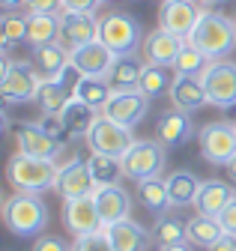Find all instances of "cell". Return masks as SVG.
<instances>
[{
  "label": "cell",
  "instance_id": "1",
  "mask_svg": "<svg viewBox=\"0 0 236 251\" xmlns=\"http://www.w3.org/2000/svg\"><path fill=\"white\" fill-rule=\"evenodd\" d=\"M3 222L6 227L18 236V239H30V236H42L51 215H48V203L39 195H24L15 192L3 201Z\"/></svg>",
  "mask_w": 236,
  "mask_h": 251
},
{
  "label": "cell",
  "instance_id": "2",
  "mask_svg": "<svg viewBox=\"0 0 236 251\" xmlns=\"http://www.w3.org/2000/svg\"><path fill=\"white\" fill-rule=\"evenodd\" d=\"M189 42L197 45L210 60H227V54L236 48V18H227L218 9H203Z\"/></svg>",
  "mask_w": 236,
  "mask_h": 251
},
{
  "label": "cell",
  "instance_id": "3",
  "mask_svg": "<svg viewBox=\"0 0 236 251\" xmlns=\"http://www.w3.org/2000/svg\"><path fill=\"white\" fill-rule=\"evenodd\" d=\"M57 168L54 162L48 159H36V155H24V152H15L9 165H6V176L12 182L15 192H24V195H42V192H51L57 185Z\"/></svg>",
  "mask_w": 236,
  "mask_h": 251
},
{
  "label": "cell",
  "instance_id": "4",
  "mask_svg": "<svg viewBox=\"0 0 236 251\" xmlns=\"http://www.w3.org/2000/svg\"><path fill=\"white\" fill-rule=\"evenodd\" d=\"M99 39L114 51V54H138L143 45V27L135 15L129 12H108L99 18Z\"/></svg>",
  "mask_w": 236,
  "mask_h": 251
},
{
  "label": "cell",
  "instance_id": "5",
  "mask_svg": "<svg viewBox=\"0 0 236 251\" xmlns=\"http://www.w3.org/2000/svg\"><path fill=\"white\" fill-rule=\"evenodd\" d=\"M42 75L36 72L33 63H12L9 57H3V72H0V96L9 105H27L36 102Z\"/></svg>",
  "mask_w": 236,
  "mask_h": 251
},
{
  "label": "cell",
  "instance_id": "6",
  "mask_svg": "<svg viewBox=\"0 0 236 251\" xmlns=\"http://www.w3.org/2000/svg\"><path fill=\"white\" fill-rule=\"evenodd\" d=\"M197 147L203 162L224 168L236 155V126L233 123H206L197 132Z\"/></svg>",
  "mask_w": 236,
  "mask_h": 251
},
{
  "label": "cell",
  "instance_id": "7",
  "mask_svg": "<svg viewBox=\"0 0 236 251\" xmlns=\"http://www.w3.org/2000/svg\"><path fill=\"white\" fill-rule=\"evenodd\" d=\"M203 87H206V99L210 105L230 111L236 108V63L230 60H212L203 69Z\"/></svg>",
  "mask_w": 236,
  "mask_h": 251
},
{
  "label": "cell",
  "instance_id": "8",
  "mask_svg": "<svg viewBox=\"0 0 236 251\" xmlns=\"http://www.w3.org/2000/svg\"><path fill=\"white\" fill-rule=\"evenodd\" d=\"M165 152L167 150L159 141H135L123 155V174L135 182L159 176V171L165 168Z\"/></svg>",
  "mask_w": 236,
  "mask_h": 251
},
{
  "label": "cell",
  "instance_id": "9",
  "mask_svg": "<svg viewBox=\"0 0 236 251\" xmlns=\"http://www.w3.org/2000/svg\"><path fill=\"white\" fill-rule=\"evenodd\" d=\"M135 141L138 138L132 135L129 126L114 123L105 114L96 120V126L90 129V135H87V147H90V152H105V155H114V159H123Z\"/></svg>",
  "mask_w": 236,
  "mask_h": 251
},
{
  "label": "cell",
  "instance_id": "10",
  "mask_svg": "<svg viewBox=\"0 0 236 251\" xmlns=\"http://www.w3.org/2000/svg\"><path fill=\"white\" fill-rule=\"evenodd\" d=\"M146 111H150V96L141 90H114L108 105L102 108V114L114 123L120 126H129V129H135V126L146 117Z\"/></svg>",
  "mask_w": 236,
  "mask_h": 251
},
{
  "label": "cell",
  "instance_id": "11",
  "mask_svg": "<svg viewBox=\"0 0 236 251\" xmlns=\"http://www.w3.org/2000/svg\"><path fill=\"white\" fill-rule=\"evenodd\" d=\"M96 179L90 174V165H87L84 159H78V155H72L69 162L60 165V171H57V185L54 192H60L63 201H72V198H90L96 195Z\"/></svg>",
  "mask_w": 236,
  "mask_h": 251
},
{
  "label": "cell",
  "instance_id": "12",
  "mask_svg": "<svg viewBox=\"0 0 236 251\" xmlns=\"http://www.w3.org/2000/svg\"><path fill=\"white\" fill-rule=\"evenodd\" d=\"M200 15H203V6L197 0H165L162 9H159V27L167 30V33L189 39L191 30L200 21Z\"/></svg>",
  "mask_w": 236,
  "mask_h": 251
},
{
  "label": "cell",
  "instance_id": "13",
  "mask_svg": "<svg viewBox=\"0 0 236 251\" xmlns=\"http://www.w3.org/2000/svg\"><path fill=\"white\" fill-rule=\"evenodd\" d=\"M15 147L24 155H36V159H48V162H57L63 152V144L57 138H51L39 123H18L15 126Z\"/></svg>",
  "mask_w": 236,
  "mask_h": 251
},
{
  "label": "cell",
  "instance_id": "14",
  "mask_svg": "<svg viewBox=\"0 0 236 251\" xmlns=\"http://www.w3.org/2000/svg\"><path fill=\"white\" fill-rule=\"evenodd\" d=\"M63 225L72 236H87V233H99L105 230V222L99 215L96 198H72L63 201Z\"/></svg>",
  "mask_w": 236,
  "mask_h": 251
},
{
  "label": "cell",
  "instance_id": "15",
  "mask_svg": "<svg viewBox=\"0 0 236 251\" xmlns=\"http://www.w3.org/2000/svg\"><path fill=\"white\" fill-rule=\"evenodd\" d=\"M114 60H117V54L102 39H93V42H87V45L72 51V66L81 75H90V78H108Z\"/></svg>",
  "mask_w": 236,
  "mask_h": 251
},
{
  "label": "cell",
  "instance_id": "16",
  "mask_svg": "<svg viewBox=\"0 0 236 251\" xmlns=\"http://www.w3.org/2000/svg\"><path fill=\"white\" fill-rule=\"evenodd\" d=\"M189 39L176 36V33H167V30H153V33H146L143 45H141V54L146 63H156V66H173L180 51L186 48Z\"/></svg>",
  "mask_w": 236,
  "mask_h": 251
},
{
  "label": "cell",
  "instance_id": "17",
  "mask_svg": "<svg viewBox=\"0 0 236 251\" xmlns=\"http://www.w3.org/2000/svg\"><path fill=\"white\" fill-rule=\"evenodd\" d=\"M105 236L114 245V251H150V245L156 242L153 239V230L141 227L138 222H132V218L105 225Z\"/></svg>",
  "mask_w": 236,
  "mask_h": 251
},
{
  "label": "cell",
  "instance_id": "18",
  "mask_svg": "<svg viewBox=\"0 0 236 251\" xmlns=\"http://www.w3.org/2000/svg\"><path fill=\"white\" fill-rule=\"evenodd\" d=\"M194 135V123H191V114L186 111H167L159 117L156 123V141L165 147V150H176V147H183L186 141H191Z\"/></svg>",
  "mask_w": 236,
  "mask_h": 251
},
{
  "label": "cell",
  "instance_id": "19",
  "mask_svg": "<svg viewBox=\"0 0 236 251\" xmlns=\"http://www.w3.org/2000/svg\"><path fill=\"white\" fill-rule=\"evenodd\" d=\"M60 24H63V45L69 51L99 39V21L93 12H60Z\"/></svg>",
  "mask_w": 236,
  "mask_h": 251
},
{
  "label": "cell",
  "instance_id": "20",
  "mask_svg": "<svg viewBox=\"0 0 236 251\" xmlns=\"http://www.w3.org/2000/svg\"><path fill=\"white\" fill-rule=\"evenodd\" d=\"M236 198V185L233 182H224V179H203L200 182V192H197V201H194V209L200 215H212L218 218L227 203Z\"/></svg>",
  "mask_w": 236,
  "mask_h": 251
},
{
  "label": "cell",
  "instance_id": "21",
  "mask_svg": "<svg viewBox=\"0 0 236 251\" xmlns=\"http://www.w3.org/2000/svg\"><path fill=\"white\" fill-rule=\"evenodd\" d=\"M96 206H99V215L105 225H114V222H123L132 212V195L117 182V185H99L96 188Z\"/></svg>",
  "mask_w": 236,
  "mask_h": 251
},
{
  "label": "cell",
  "instance_id": "22",
  "mask_svg": "<svg viewBox=\"0 0 236 251\" xmlns=\"http://www.w3.org/2000/svg\"><path fill=\"white\" fill-rule=\"evenodd\" d=\"M170 102H173L176 111H186V114H194L203 105H210L203 78L200 75H176L173 90H170Z\"/></svg>",
  "mask_w": 236,
  "mask_h": 251
},
{
  "label": "cell",
  "instance_id": "23",
  "mask_svg": "<svg viewBox=\"0 0 236 251\" xmlns=\"http://www.w3.org/2000/svg\"><path fill=\"white\" fill-rule=\"evenodd\" d=\"M33 66L42 78H60L63 69L72 63V51L63 45V42H48V45H39L33 48Z\"/></svg>",
  "mask_w": 236,
  "mask_h": 251
},
{
  "label": "cell",
  "instance_id": "24",
  "mask_svg": "<svg viewBox=\"0 0 236 251\" xmlns=\"http://www.w3.org/2000/svg\"><path fill=\"white\" fill-rule=\"evenodd\" d=\"M143 69H146V60H141V54H117L108 81L114 90H138Z\"/></svg>",
  "mask_w": 236,
  "mask_h": 251
},
{
  "label": "cell",
  "instance_id": "25",
  "mask_svg": "<svg viewBox=\"0 0 236 251\" xmlns=\"http://www.w3.org/2000/svg\"><path fill=\"white\" fill-rule=\"evenodd\" d=\"M63 39V24L60 15H48V12H27V42L33 48L48 45V42H60Z\"/></svg>",
  "mask_w": 236,
  "mask_h": 251
},
{
  "label": "cell",
  "instance_id": "26",
  "mask_svg": "<svg viewBox=\"0 0 236 251\" xmlns=\"http://www.w3.org/2000/svg\"><path fill=\"white\" fill-rule=\"evenodd\" d=\"M60 117H63V123H66V129H69L72 138H87V135H90V129L96 126V120L102 117V111L93 108V105H87V102H81V99H72L63 108Z\"/></svg>",
  "mask_w": 236,
  "mask_h": 251
},
{
  "label": "cell",
  "instance_id": "27",
  "mask_svg": "<svg viewBox=\"0 0 236 251\" xmlns=\"http://www.w3.org/2000/svg\"><path fill=\"white\" fill-rule=\"evenodd\" d=\"M138 201H141V206L146 212H153L156 218L159 215H167V209L173 206L170 203V192H167V179L153 176V179L138 182Z\"/></svg>",
  "mask_w": 236,
  "mask_h": 251
},
{
  "label": "cell",
  "instance_id": "28",
  "mask_svg": "<svg viewBox=\"0 0 236 251\" xmlns=\"http://www.w3.org/2000/svg\"><path fill=\"white\" fill-rule=\"evenodd\" d=\"M173 81H176V69H173V66H156V63H146L138 90L146 93L150 99H156V96H170Z\"/></svg>",
  "mask_w": 236,
  "mask_h": 251
},
{
  "label": "cell",
  "instance_id": "29",
  "mask_svg": "<svg viewBox=\"0 0 236 251\" xmlns=\"http://www.w3.org/2000/svg\"><path fill=\"white\" fill-rule=\"evenodd\" d=\"M75 96L63 87L60 78H42L39 93H36V105L42 108V114H63V108L72 102Z\"/></svg>",
  "mask_w": 236,
  "mask_h": 251
},
{
  "label": "cell",
  "instance_id": "30",
  "mask_svg": "<svg viewBox=\"0 0 236 251\" xmlns=\"http://www.w3.org/2000/svg\"><path fill=\"white\" fill-rule=\"evenodd\" d=\"M200 182L191 171H173L167 176V192H170V203L180 209V206H191L197 201V192H200Z\"/></svg>",
  "mask_w": 236,
  "mask_h": 251
},
{
  "label": "cell",
  "instance_id": "31",
  "mask_svg": "<svg viewBox=\"0 0 236 251\" xmlns=\"http://www.w3.org/2000/svg\"><path fill=\"white\" fill-rule=\"evenodd\" d=\"M221 236H224V227H221L218 218H212V215H200V212H197L191 222H189V242L197 245V248H206V251H210Z\"/></svg>",
  "mask_w": 236,
  "mask_h": 251
},
{
  "label": "cell",
  "instance_id": "32",
  "mask_svg": "<svg viewBox=\"0 0 236 251\" xmlns=\"http://www.w3.org/2000/svg\"><path fill=\"white\" fill-rule=\"evenodd\" d=\"M90 174L96 179V185H117L123 174V159H114V155H105V152H90Z\"/></svg>",
  "mask_w": 236,
  "mask_h": 251
},
{
  "label": "cell",
  "instance_id": "33",
  "mask_svg": "<svg viewBox=\"0 0 236 251\" xmlns=\"http://www.w3.org/2000/svg\"><path fill=\"white\" fill-rule=\"evenodd\" d=\"M153 239L159 245H189V222L173 215H159L153 225Z\"/></svg>",
  "mask_w": 236,
  "mask_h": 251
},
{
  "label": "cell",
  "instance_id": "34",
  "mask_svg": "<svg viewBox=\"0 0 236 251\" xmlns=\"http://www.w3.org/2000/svg\"><path fill=\"white\" fill-rule=\"evenodd\" d=\"M111 93H114V87H111L108 78H90V75H84L78 81V87H75V99H81V102H87V105H93V108L102 111L108 105V99H111Z\"/></svg>",
  "mask_w": 236,
  "mask_h": 251
},
{
  "label": "cell",
  "instance_id": "35",
  "mask_svg": "<svg viewBox=\"0 0 236 251\" xmlns=\"http://www.w3.org/2000/svg\"><path fill=\"white\" fill-rule=\"evenodd\" d=\"M210 57H206L197 45H191V42H186V48L180 51V57H176V63H173V69H176V75H203V69L210 66Z\"/></svg>",
  "mask_w": 236,
  "mask_h": 251
},
{
  "label": "cell",
  "instance_id": "36",
  "mask_svg": "<svg viewBox=\"0 0 236 251\" xmlns=\"http://www.w3.org/2000/svg\"><path fill=\"white\" fill-rule=\"evenodd\" d=\"M0 33H3V57H9L12 45L27 39V15H12L6 12L0 18Z\"/></svg>",
  "mask_w": 236,
  "mask_h": 251
},
{
  "label": "cell",
  "instance_id": "37",
  "mask_svg": "<svg viewBox=\"0 0 236 251\" xmlns=\"http://www.w3.org/2000/svg\"><path fill=\"white\" fill-rule=\"evenodd\" d=\"M72 251H114V245L108 242L105 230H99V233L75 236V242H72Z\"/></svg>",
  "mask_w": 236,
  "mask_h": 251
},
{
  "label": "cell",
  "instance_id": "38",
  "mask_svg": "<svg viewBox=\"0 0 236 251\" xmlns=\"http://www.w3.org/2000/svg\"><path fill=\"white\" fill-rule=\"evenodd\" d=\"M39 126H42V129H45V132H48L51 138H57V141H60V144H66V141L72 138V135H69V129H66V123H63V117H60V114H45Z\"/></svg>",
  "mask_w": 236,
  "mask_h": 251
},
{
  "label": "cell",
  "instance_id": "39",
  "mask_svg": "<svg viewBox=\"0 0 236 251\" xmlns=\"http://www.w3.org/2000/svg\"><path fill=\"white\" fill-rule=\"evenodd\" d=\"M30 251H72V245H69L66 239H60V236L42 233V236H36V242H33Z\"/></svg>",
  "mask_w": 236,
  "mask_h": 251
},
{
  "label": "cell",
  "instance_id": "40",
  "mask_svg": "<svg viewBox=\"0 0 236 251\" xmlns=\"http://www.w3.org/2000/svg\"><path fill=\"white\" fill-rule=\"evenodd\" d=\"M27 12H48V15H60L63 12V0H27Z\"/></svg>",
  "mask_w": 236,
  "mask_h": 251
},
{
  "label": "cell",
  "instance_id": "41",
  "mask_svg": "<svg viewBox=\"0 0 236 251\" xmlns=\"http://www.w3.org/2000/svg\"><path fill=\"white\" fill-rule=\"evenodd\" d=\"M218 222H221V227H224V233H233L236 236V198L227 203V209L218 215Z\"/></svg>",
  "mask_w": 236,
  "mask_h": 251
},
{
  "label": "cell",
  "instance_id": "42",
  "mask_svg": "<svg viewBox=\"0 0 236 251\" xmlns=\"http://www.w3.org/2000/svg\"><path fill=\"white\" fill-rule=\"evenodd\" d=\"M102 0H63V12H96Z\"/></svg>",
  "mask_w": 236,
  "mask_h": 251
},
{
  "label": "cell",
  "instance_id": "43",
  "mask_svg": "<svg viewBox=\"0 0 236 251\" xmlns=\"http://www.w3.org/2000/svg\"><path fill=\"white\" fill-rule=\"evenodd\" d=\"M210 251H236V236H233V233H224Z\"/></svg>",
  "mask_w": 236,
  "mask_h": 251
},
{
  "label": "cell",
  "instance_id": "44",
  "mask_svg": "<svg viewBox=\"0 0 236 251\" xmlns=\"http://www.w3.org/2000/svg\"><path fill=\"white\" fill-rule=\"evenodd\" d=\"M0 6H3L6 12H12V9H18V6H27V0H0Z\"/></svg>",
  "mask_w": 236,
  "mask_h": 251
},
{
  "label": "cell",
  "instance_id": "45",
  "mask_svg": "<svg viewBox=\"0 0 236 251\" xmlns=\"http://www.w3.org/2000/svg\"><path fill=\"white\" fill-rule=\"evenodd\" d=\"M197 3L203 6V9H218V6H224L227 0H197Z\"/></svg>",
  "mask_w": 236,
  "mask_h": 251
},
{
  "label": "cell",
  "instance_id": "46",
  "mask_svg": "<svg viewBox=\"0 0 236 251\" xmlns=\"http://www.w3.org/2000/svg\"><path fill=\"white\" fill-rule=\"evenodd\" d=\"M224 171H227V176H230V182L236 185V155H233V159H230V162L224 165Z\"/></svg>",
  "mask_w": 236,
  "mask_h": 251
},
{
  "label": "cell",
  "instance_id": "47",
  "mask_svg": "<svg viewBox=\"0 0 236 251\" xmlns=\"http://www.w3.org/2000/svg\"><path fill=\"white\" fill-rule=\"evenodd\" d=\"M159 251H191L189 245H159Z\"/></svg>",
  "mask_w": 236,
  "mask_h": 251
},
{
  "label": "cell",
  "instance_id": "48",
  "mask_svg": "<svg viewBox=\"0 0 236 251\" xmlns=\"http://www.w3.org/2000/svg\"><path fill=\"white\" fill-rule=\"evenodd\" d=\"M102 3H108V0H102Z\"/></svg>",
  "mask_w": 236,
  "mask_h": 251
},
{
  "label": "cell",
  "instance_id": "49",
  "mask_svg": "<svg viewBox=\"0 0 236 251\" xmlns=\"http://www.w3.org/2000/svg\"><path fill=\"white\" fill-rule=\"evenodd\" d=\"M233 126H236V123H233Z\"/></svg>",
  "mask_w": 236,
  "mask_h": 251
}]
</instances>
